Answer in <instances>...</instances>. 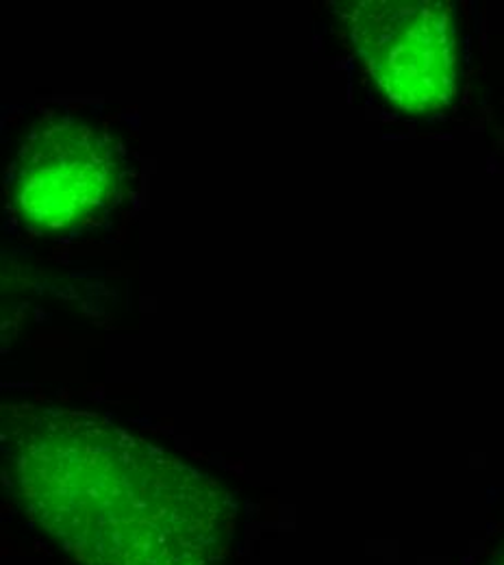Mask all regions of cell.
Wrapping results in <instances>:
<instances>
[{"label":"cell","mask_w":504,"mask_h":565,"mask_svg":"<svg viewBox=\"0 0 504 565\" xmlns=\"http://www.w3.org/2000/svg\"><path fill=\"white\" fill-rule=\"evenodd\" d=\"M501 565H504V564H501Z\"/></svg>","instance_id":"4"},{"label":"cell","mask_w":504,"mask_h":565,"mask_svg":"<svg viewBox=\"0 0 504 565\" xmlns=\"http://www.w3.org/2000/svg\"><path fill=\"white\" fill-rule=\"evenodd\" d=\"M120 163L109 138L81 122H55L22 146L11 177L18 213L64 231L103 212L118 194Z\"/></svg>","instance_id":"3"},{"label":"cell","mask_w":504,"mask_h":565,"mask_svg":"<svg viewBox=\"0 0 504 565\" xmlns=\"http://www.w3.org/2000/svg\"><path fill=\"white\" fill-rule=\"evenodd\" d=\"M351 38L380 94L409 114L443 109L457 92V31L448 2L365 0Z\"/></svg>","instance_id":"2"},{"label":"cell","mask_w":504,"mask_h":565,"mask_svg":"<svg viewBox=\"0 0 504 565\" xmlns=\"http://www.w3.org/2000/svg\"><path fill=\"white\" fill-rule=\"evenodd\" d=\"M11 466L22 495L49 524L76 520L68 533L98 531L94 551L118 533L114 565H196L216 531L217 494L176 459L94 418L31 414L13 428Z\"/></svg>","instance_id":"1"}]
</instances>
